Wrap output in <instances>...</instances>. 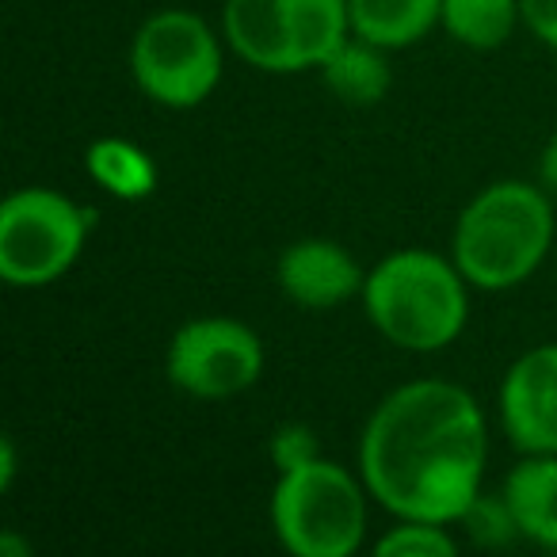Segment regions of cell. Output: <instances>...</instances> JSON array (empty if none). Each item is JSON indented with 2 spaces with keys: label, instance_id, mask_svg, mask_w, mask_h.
<instances>
[{
  "label": "cell",
  "instance_id": "1",
  "mask_svg": "<svg viewBox=\"0 0 557 557\" xmlns=\"http://www.w3.org/2000/svg\"><path fill=\"white\" fill-rule=\"evenodd\" d=\"M485 412L447 379L389 389L359 435V473L394 519L462 523L485 485Z\"/></svg>",
  "mask_w": 557,
  "mask_h": 557
},
{
  "label": "cell",
  "instance_id": "2",
  "mask_svg": "<svg viewBox=\"0 0 557 557\" xmlns=\"http://www.w3.org/2000/svg\"><path fill=\"white\" fill-rule=\"evenodd\" d=\"M554 233V195L539 180H496L462 207L450 256L473 290L500 295L546 263Z\"/></svg>",
  "mask_w": 557,
  "mask_h": 557
},
{
  "label": "cell",
  "instance_id": "3",
  "mask_svg": "<svg viewBox=\"0 0 557 557\" xmlns=\"http://www.w3.org/2000/svg\"><path fill=\"white\" fill-rule=\"evenodd\" d=\"M359 302L367 321L394 348L432 356L462 336L470 318V278L455 256L397 248L367 271Z\"/></svg>",
  "mask_w": 557,
  "mask_h": 557
},
{
  "label": "cell",
  "instance_id": "4",
  "mask_svg": "<svg viewBox=\"0 0 557 557\" xmlns=\"http://www.w3.org/2000/svg\"><path fill=\"white\" fill-rule=\"evenodd\" d=\"M363 473L325 455L278 470L271 485V531L295 557H351L367 539Z\"/></svg>",
  "mask_w": 557,
  "mask_h": 557
},
{
  "label": "cell",
  "instance_id": "5",
  "mask_svg": "<svg viewBox=\"0 0 557 557\" xmlns=\"http://www.w3.org/2000/svg\"><path fill=\"white\" fill-rule=\"evenodd\" d=\"M96 210L54 187H20L0 202V278L16 290L50 287L85 252Z\"/></svg>",
  "mask_w": 557,
  "mask_h": 557
},
{
  "label": "cell",
  "instance_id": "6",
  "mask_svg": "<svg viewBox=\"0 0 557 557\" xmlns=\"http://www.w3.org/2000/svg\"><path fill=\"white\" fill-rule=\"evenodd\" d=\"M222 42L191 9H161L131 39V73L149 103L191 111L222 85Z\"/></svg>",
  "mask_w": 557,
  "mask_h": 557
},
{
  "label": "cell",
  "instance_id": "7",
  "mask_svg": "<svg viewBox=\"0 0 557 557\" xmlns=\"http://www.w3.org/2000/svg\"><path fill=\"white\" fill-rule=\"evenodd\" d=\"M263 341L252 325L222 313L191 318L172 333L164 351V374L187 397L199 401H230L260 382Z\"/></svg>",
  "mask_w": 557,
  "mask_h": 557
},
{
  "label": "cell",
  "instance_id": "8",
  "mask_svg": "<svg viewBox=\"0 0 557 557\" xmlns=\"http://www.w3.org/2000/svg\"><path fill=\"white\" fill-rule=\"evenodd\" d=\"M496 405L519 455H557V344L527 348L504 371Z\"/></svg>",
  "mask_w": 557,
  "mask_h": 557
},
{
  "label": "cell",
  "instance_id": "9",
  "mask_svg": "<svg viewBox=\"0 0 557 557\" xmlns=\"http://www.w3.org/2000/svg\"><path fill=\"white\" fill-rule=\"evenodd\" d=\"M275 283L298 310H336L363 295L367 271L348 245L329 237L290 240L275 260Z\"/></svg>",
  "mask_w": 557,
  "mask_h": 557
},
{
  "label": "cell",
  "instance_id": "10",
  "mask_svg": "<svg viewBox=\"0 0 557 557\" xmlns=\"http://www.w3.org/2000/svg\"><path fill=\"white\" fill-rule=\"evenodd\" d=\"M222 39L252 70L295 73L287 39V0H225Z\"/></svg>",
  "mask_w": 557,
  "mask_h": 557
},
{
  "label": "cell",
  "instance_id": "11",
  "mask_svg": "<svg viewBox=\"0 0 557 557\" xmlns=\"http://www.w3.org/2000/svg\"><path fill=\"white\" fill-rule=\"evenodd\" d=\"M519 539L557 549V455H523L500 488Z\"/></svg>",
  "mask_w": 557,
  "mask_h": 557
},
{
  "label": "cell",
  "instance_id": "12",
  "mask_svg": "<svg viewBox=\"0 0 557 557\" xmlns=\"http://www.w3.org/2000/svg\"><path fill=\"white\" fill-rule=\"evenodd\" d=\"M389 54H394V50L374 47V42L351 35L348 42H341V47L318 65V77H321V85L329 88V96L341 100L344 108H379L389 96V88H394Z\"/></svg>",
  "mask_w": 557,
  "mask_h": 557
},
{
  "label": "cell",
  "instance_id": "13",
  "mask_svg": "<svg viewBox=\"0 0 557 557\" xmlns=\"http://www.w3.org/2000/svg\"><path fill=\"white\" fill-rule=\"evenodd\" d=\"M351 35L386 50H409L440 27L443 0H348Z\"/></svg>",
  "mask_w": 557,
  "mask_h": 557
},
{
  "label": "cell",
  "instance_id": "14",
  "mask_svg": "<svg viewBox=\"0 0 557 557\" xmlns=\"http://www.w3.org/2000/svg\"><path fill=\"white\" fill-rule=\"evenodd\" d=\"M85 169L92 184H100L111 199L123 202L149 199L157 191V180H161L149 149H141L131 138H119V134H103L85 149Z\"/></svg>",
  "mask_w": 557,
  "mask_h": 557
},
{
  "label": "cell",
  "instance_id": "15",
  "mask_svg": "<svg viewBox=\"0 0 557 557\" xmlns=\"http://www.w3.org/2000/svg\"><path fill=\"white\" fill-rule=\"evenodd\" d=\"M523 24L519 0H443L440 27L466 50H500Z\"/></svg>",
  "mask_w": 557,
  "mask_h": 557
},
{
  "label": "cell",
  "instance_id": "16",
  "mask_svg": "<svg viewBox=\"0 0 557 557\" xmlns=\"http://www.w3.org/2000/svg\"><path fill=\"white\" fill-rule=\"evenodd\" d=\"M379 557H450L458 554V539L450 534V523H432V519H397L379 542Z\"/></svg>",
  "mask_w": 557,
  "mask_h": 557
},
{
  "label": "cell",
  "instance_id": "17",
  "mask_svg": "<svg viewBox=\"0 0 557 557\" xmlns=\"http://www.w3.org/2000/svg\"><path fill=\"white\" fill-rule=\"evenodd\" d=\"M519 12L527 32L557 54V0H519Z\"/></svg>",
  "mask_w": 557,
  "mask_h": 557
},
{
  "label": "cell",
  "instance_id": "18",
  "mask_svg": "<svg viewBox=\"0 0 557 557\" xmlns=\"http://www.w3.org/2000/svg\"><path fill=\"white\" fill-rule=\"evenodd\" d=\"M271 455H275L278 470L306 462V458L318 455V447H313V432L310 428H283V432L271 440Z\"/></svg>",
  "mask_w": 557,
  "mask_h": 557
},
{
  "label": "cell",
  "instance_id": "19",
  "mask_svg": "<svg viewBox=\"0 0 557 557\" xmlns=\"http://www.w3.org/2000/svg\"><path fill=\"white\" fill-rule=\"evenodd\" d=\"M539 184L557 199V134L542 146V153H539Z\"/></svg>",
  "mask_w": 557,
  "mask_h": 557
},
{
  "label": "cell",
  "instance_id": "20",
  "mask_svg": "<svg viewBox=\"0 0 557 557\" xmlns=\"http://www.w3.org/2000/svg\"><path fill=\"white\" fill-rule=\"evenodd\" d=\"M12 481H16V440L4 435V443H0V488H12Z\"/></svg>",
  "mask_w": 557,
  "mask_h": 557
}]
</instances>
